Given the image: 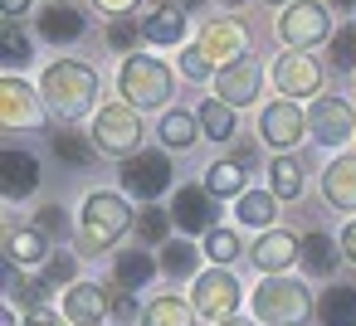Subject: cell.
<instances>
[{
    "label": "cell",
    "instance_id": "cell-50",
    "mask_svg": "<svg viewBox=\"0 0 356 326\" xmlns=\"http://www.w3.org/2000/svg\"><path fill=\"white\" fill-rule=\"evenodd\" d=\"M327 6H337L341 15H351V10H356V0H327Z\"/></svg>",
    "mask_w": 356,
    "mask_h": 326
},
{
    "label": "cell",
    "instance_id": "cell-12",
    "mask_svg": "<svg viewBox=\"0 0 356 326\" xmlns=\"http://www.w3.org/2000/svg\"><path fill=\"white\" fill-rule=\"evenodd\" d=\"M166 185H171V161H166V151H137V156L122 161V190H127V195H137V200L152 205Z\"/></svg>",
    "mask_w": 356,
    "mask_h": 326
},
{
    "label": "cell",
    "instance_id": "cell-4",
    "mask_svg": "<svg viewBox=\"0 0 356 326\" xmlns=\"http://www.w3.org/2000/svg\"><path fill=\"white\" fill-rule=\"evenodd\" d=\"M118 93H122V103H132L137 112H147V108H166V103H171L176 78H171V69H166L161 59H152V54H127V64H122V74H118Z\"/></svg>",
    "mask_w": 356,
    "mask_h": 326
},
{
    "label": "cell",
    "instance_id": "cell-51",
    "mask_svg": "<svg viewBox=\"0 0 356 326\" xmlns=\"http://www.w3.org/2000/svg\"><path fill=\"white\" fill-rule=\"evenodd\" d=\"M195 6H200V0H181V10H195Z\"/></svg>",
    "mask_w": 356,
    "mask_h": 326
},
{
    "label": "cell",
    "instance_id": "cell-13",
    "mask_svg": "<svg viewBox=\"0 0 356 326\" xmlns=\"http://www.w3.org/2000/svg\"><path fill=\"white\" fill-rule=\"evenodd\" d=\"M40 88H30L25 78H6L0 83V127L6 132H30V127H40Z\"/></svg>",
    "mask_w": 356,
    "mask_h": 326
},
{
    "label": "cell",
    "instance_id": "cell-40",
    "mask_svg": "<svg viewBox=\"0 0 356 326\" xmlns=\"http://www.w3.org/2000/svg\"><path fill=\"white\" fill-rule=\"evenodd\" d=\"M35 224H40L49 239H69V214H64V205H44Z\"/></svg>",
    "mask_w": 356,
    "mask_h": 326
},
{
    "label": "cell",
    "instance_id": "cell-37",
    "mask_svg": "<svg viewBox=\"0 0 356 326\" xmlns=\"http://www.w3.org/2000/svg\"><path fill=\"white\" fill-rule=\"evenodd\" d=\"M0 49H6V64H25L30 59V35L20 30V20L0 25Z\"/></svg>",
    "mask_w": 356,
    "mask_h": 326
},
{
    "label": "cell",
    "instance_id": "cell-38",
    "mask_svg": "<svg viewBox=\"0 0 356 326\" xmlns=\"http://www.w3.org/2000/svg\"><path fill=\"white\" fill-rule=\"evenodd\" d=\"M332 69H356V25L351 20L332 35Z\"/></svg>",
    "mask_w": 356,
    "mask_h": 326
},
{
    "label": "cell",
    "instance_id": "cell-41",
    "mask_svg": "<svg viewBox=\"0 0 356 326\" xmlns=\"http://www.w3.org/2000/svg\"><path fill=\"white\" fill-rule=\"evenodd\" d=\"M74 268H79V263H74V253L64 248V253H54V258H49L44 282H49V287H64V282H74Z\"/></svg>",
    "mask_w": 356,
    "mask_h": 326
},
{
    "label": "cell",
    "instance_id": "cell-27",
    "mask_svg": "<svg viewBox=\"0 0 356 326\" xmlns=\"http://www.w3.org/2000/svg\"><path fill=\"white\" fill-rule=\"evenodd\" d=\"M40 35H44L49 44H74V40L83 35V15H79L74 6H49V10L40 15Z\"/></svg>",
    "mask_w": 356,
    "mask_h": 326
},
{
    "label": "cell",
    "instance_id": "cell-23",
    "mask_svg": "<svg viewBox=\"0 0 356 326\" xmlns=\"http://www.w3.org/2000/svg\"><path fill=\"white\" fill-rule=\"evenodd\" d=\"M137 326H195V307H186V297H176V292H161L142 307Z\"/></svg>",
    "mask_w": 356,
    "mask_h": 326
},
{
    "label": "cell",
    "instance_id": "cell-19",
    "mask_svg": "<svg viewBox=\"0 0 356 326\" xmlns=\"http://www.w3.org/2000/svg\"><path fill=\"white\" fill-rule=\"evenodd\" d=\"M49 258H54V253H49V234H44L40 224L6 234V263H15V268H40V263H49Z\"/></svg>",
    "mask_w": 356,
    "mask_h": 326
},
{
    "label": "cell",
    "instance_id": "cell-22",
    "mask_svg": "<svg viewBox=\"0 0 356 326\" xmlns=\"http://www.w3.org/2000/svg\"><path fill=\"white\" fill-rule=\"evenodd\" d=\"M152 277H156V263H152L147 248H122V253L113 258V287L137 292V287H147Z\"/></svg>",
    "mask_w": 356,
    "mask_h": 326
},
{
    "label": "cell",
    "instance_id": "cell-6",
    "mask_svg": "<svg viewBox=\"0 0 356 326\" xmlns=\"http://www.w3.org/2000/svg\"><path fill=\"white\" fill-rule=\"evenodd\" d=\"M278 40L288 49H317L322 40H332V15L322 0H293L278 15Z\"/></svg>",
    "mask_w": 356,
    "mask_h": 326
},
{
    "label": "cell",
    "instance_id": "cell-49",
    "mask_svg": "<svg viewBox=\"0 0 356 326\" xmlns=\"http://www.w3.org/2000/svg\"><path fill=\"white\" fill-rule=\"evenodd\" d=\"M215 326H264V321H249V316H225V321H215Z\"/></svg>",
    "mask_w": 356,
    "mask_h": 326
},
{
    "label": "cell",
    "instance_id": "cell-16",
    "mask_svg": "<svg viewBox=\"0 0 356 326\" xmlns=\"http://www.w3.org/2000/svg\"><path fill=\"white\" fill-rule=\"evenodd\" d=\"M171 219H176L186 234H210V229H220V224H215V195H210L205 185H181L176 200H171Z\"/></svg>",
    "mask_w": 356,
    "mask_h": 326
},
{
    "label": "cell",
    "instance_id": "cell-20",
    "mask_svg": "<svg viewBox=\"0 0 356 326\" xmlns=\"http://www.w3.org/2000/svg\"><path fill=\"white\" fill-rule=\"evenodd\" d=\"M322 200L332 209H356V156H337L327 171H322Z\"/></svg>",
    "mask_w": 356,
    "mask_h": 326
},
{
    "label": "cell",
    "instance_id": "cell-33",
    "mask_svg": "<svg viewBox=\"0 0 356 326\" xmlns=\"http://www.w3.org/2000/svg\"><path fill=\"white\" fill-rule=\"evenodd\" d=\"M49 137H54V156H59V161H69L74 171H88V166H93V156H98L93 141H83L79 132H49Z\"/></svg>",
    "mask_w": 356,
    "mask_h": 326
},
{
    "label": "cell",
    "instance_id": "cell-14",
    "mask_svg": "<svg viewBox=\"0 0 356 326\" xmlns=\"http://www.w3.org/2000/svg\"><path fill=\"white\" fill-rule=\"evenodd\" d=\"M195 49H205V59L210 64H234V59H244L249 54V30L234 20V15H220V20H210L205 30H200V44Z\"/></svg>",
    "mask_w": 356,
    "mask_h": 326
},
{
    "label": "cell",
    "instance_id": "cell-32",
    "mask_svg": "<svg viewBox=\"0 0 356 326\" xmlns=\"http://www.w3.org/2000/svg\"><path fill=\"white\" fill-rule=\"evenodd\" d=\"M268 190H273L278 200H298V195H302V166H298L288 151L268 166Z\"/></svg>",
    "mask_w": 356,
    "mask_h": 326
},
{
    "label": "cell",
    "instance_id": "cell-15",
    "mask_svg": "<svg viewBox=\"0 0 356 326\" xmlns=\"http://www.w3.org/2000/svg\"><path fill=\"white\" fill-rule=\"evenodd\" d=\"M249 253H254V268L273 277V273H288V268L302 258V239L288 234V229H264V234L254 239Z\"/></svg>",
    "mask_w": 356,
    "mask_h": 326
},
{
    "label": "cell",
    "instance_id": "cell-9",
    "mask_svg": "<svg viewBox=\"0 0 356 326\" xmlns=\"http://www.w3.org/2000/svg\"><path fill=\"white\" fill-rule=\"evenodd\" d=\"M302 132H307V117H302V108L293 98H278V103H268L259 112V146H273L278 156L293 151L302 141Z\"/></svg>",
    "mask_w": 356,
    "mask_h": 326
},
{
    "label": "cell",
    "instance_id": "cell-5",
    "mask_svg": "<svg viewBox=\"0 0 356 326\" xmlns=\"http://www.w3.org/2000/svg\"><path fill=\"white\" fill-rule=\"evenodd\" d=\"M142 112L132 108V103H108V108H98V117H93V146H98V156H137L142 151Z\"/></svg>",
    "mask_w": 356,
    "mask_h": 326
},
{
    "label": "cell",
    "instance_id": "cell-30",
    "mask_svg": "<svg viewBox=\"0 0 356 326\" xmlns=\"http://www.w3.org/2000/svg\"><path fill=\"white\" fill-rule=\"evenodd\" d=\"M195 117H200V132H205L210 141H234V132H239V127H234V108H229V103H220V98L200 103V112H195Z\"/></svg>",
    "mask_w": 356,
    "mask_h": 326
},
{
    "label": "cell",
    "instance_id": "cell-29",
    "mask_svg": "<svg viewBox=\"0 0 356 326\" xmlns=\"http://www.w3.org/2000/svg\"><path fill=\"white\" fill-rule=\"evenodd\" d=\"M205 190L215 195V200H239L249 185H244V166H234V161H215V166H205Z\"/></svg>",
    "mask_w": 356,
    "mask_h": 326
},
{
    "label": "cell",
    "instance_id": "cell-43",
    "mask_svg": "<svg viewBox=\"0 0 356 326\" xmlns=\"http://www.w3.org/2000/svg\"><path fill=\"white\" fill-rule=\"evenodd\" d=\"M137 6H142V0H93V10H98V15H108V20H127Z\"/></svg>",
    "mask_w": 356,
    "mask_h": 326
},
{
    "label": "cell",
    "instance_id": "cell-24",
    "mask_svg": "<svg viewBox=\"0 0 356 326\" xmlns=\"http://www.w3.org/2000/svg\"><path fill=\"white\" fill-rule=\"evenodd\" d=\"M156 137H161V146H166V151H186V146H195V137H205V132H200V117H195V112L171 108V112L161 117Z\"/></svg>",
    "mask_w": 356,
    "mask_h": 326
},
{
    "label": "cell",
    "instance_id": "cell-52",
    "mask_svg": "<svg viewBox=\"0 0 356 326\" xmlns=\"http://www.w3.org/2000/svg\"><path fill=\"white\" fill-rule=\"evenodd\" d=\"M268 6H293V0H268Z\"/></svg>",
    "mask_w": 356,
    "mask_h": 326
},
{
    "label": "cell",
    "instance_id": "cell-45",
    "mask_svg": "<svg viewBox=\"0 0 356 326\" xmlns=\"http://www.w3.org/2000/svg\"><path fill=\"white\" fill-rule=\"evenodd\" d=\"M229 161H234V166H244V171H249V166H254V161H259V146H254V141H239V146H234V156H229Z\"/></svg>",
    "mask_w": 356,
    "mask_h": 326
},
{
    "label": "cell",
    "instance_id": "cell-36",
    "mask_svg": "<svg viewBox=\"0 0 356 326\" xmlns=\"http://www.w3.org/2000/svg\"><path fill=\"white\" fill-rule=\"evenodd\" d=\"M205 253L225 268V263H234L244 248H239V234H234V229H210V234H205Z\"/></svg>",
    "mask_w": 356,
    "mask_h": 326
},
{
    "label": "cell",
    "instance_id": "cell-26",
    "mask_svg": "<svg viewBox=\"0 0 356 326\" xmlns=\"http://www.w3.org/2000/svg\"><path fill=\"white\" fill-rule=\"evenodd\" d=\"M317 321L322 326H356V287H346V282L327 287L317 302Z\"/></svg>",
    "mask_w": 356,
    "mask_h": 326
},
{
    "label": "cell",
    "instance_id": "cell-21",
    "mask_svg": "<svg viewBox=\"0 0 356 326\" xmlns=\"http://www.w3.org/2000/svg\"><path fill=\"white\" fill-rule=\"evenodd\" d=\"M337 258H346V253H341V243H337L332 234H322V229L302 234V273L332 277V273H337Z\"/></svg>",
    "mask_w": 356,
    "mask_h": 326
},
{
    "label": "cell",
    "instance_id": "cell-42",
    "mask_svg": "<svg viewBox=\"0 0 356 326\" xmlns=\"http://www.w3.org/2000/svg\"><path fill=\"white\" fill-rule=\"evenodd\" d=\"M181 74H186L191 83L210 78V59H205V49H186V54H181Z\"/></svg>",
    "mask_w": 356,
    "mask_h": 326
},
{
    "label": "cell",
    "instance_id": "cell-3",
    "mask_svg": "<svg viewBox=\"0 0 356 326\" xmlns=\"http://www.w3.org/2000/svg\"><path fill=\"white\" fill-rule=\"evenodd\" d=\"M132 229V205L118 195V190H93L79 209V243L88 253H103L113 248L122 234Z\"/></svg>",
    "mask_w": 356,
    "mask_h": 326
},
{
    "label": "cell",
    "instance_id": "cell-47",
    "mask_svg": "<svg viewBox=\"0 0 356 326\" xmlns=\"http://www.w3.org/2000/svg\"><path fill=\"white\" fill-rule=\"evenodd\" d=\"M25 326H74V321H69V316H54V311H30Z\"/></svg>",
    "mask_w": 356,
    "mask_h": 326
},
{
    "label": "cell",
    "instance_id": "cell-10",
    "mask_svg": "<svg viewBox=\"0 0 356 326\" xmlns=\"http://www.w3.org/2000/svg\"><path fill=\"white\" fill-rule=\"evenodd\" d=\"M307 132H312V141H322V146H341L346 137H356V108H351L346 98L322 93V98H312V108H307Z\"/></svg>",
    "mask_w": 356,
    "mask_h": 326
},
{
    "label": "cell",
    "instance_id": "cell-1",
    "mask_svg": "<svg viewBox=\"0 0 356 326\" xmlns=\"http://www.w3.org/2000/svg\"><path fill=\"white\" fill-rule=\"evenodd\" d=\"M40 93H44V108H49L59 122H79V117L98 103V74H93L83 59H59V64L44 69Z\"/></svg>",
    "mask_w": 356,
    "mask_h": 326
},
{
    "label": "cell",
    "instance_id": "cell-54",
    "mask_svg": "<svg viewBox=\"0 0 356 326\" xmlns=\"http://www.w3.org/2000/svg\"><path fill=\"white\" fill-rule=\"evenodd\" d=\"M54 6H74V0H54Z\"/></svg>",
    "mask_w": 356,
    "mask_h": 326
},
{
    "label": "cell",
    "instance_id": "cell-31",
    "mask_svg": "<svg viewBox=\"0 0 356 326\" xmlns=\"http://www.w3.org/2000/svg\"><path fill=\"white\" fill-rule=\"evenodd\" d=\"M44 292H49V282L40 277H25V268H15V263H6V297L15 302V307H40L44 302Z\"/></svg>",
    "mask_w": 356,
    "mask_h": 326
},
{
    "label": "cell",
    "instance_id": "cell-34",
    "mask_svg": "<svg viewBox=\"0 0 356 326\" xmlns=\"http://www.w3.org/2000/svg\"><path fill=\"white\" fill-rule=\"evenodd\" d=\"M195 253L200 248H191V243H161V273L166 277H191L195 273Z\"/></svg>",
    "mask_w": 356,
    "mask_h": 326
},
{
    "label": "cell",
    "instance_id": "cell-11",
    "mask_svg": "<svg viewBox=\"0 0 356 326\" xmlns=\"http://www.w3.org/2000/svg\"><path fill=\"white\" fill-rule=\"evenodd\" d=\"M259 93H264V64L254 54H244L215 74V98L229 108H249V103H259Z\"/></svg>",
    "mask_w": 356,
    "mask_h": 326
},
{
    "label": "cell",
    "instance_id": "cell-8",
    "mask_svg": "<svg viewBox=\"0 0 356 326\" xmlns=\"http://www.w3.org/2000/svg\"><path fill=\"white\" fill-rule=\"evenodd\" d=\"M273 88L283 93V98H322V64L307 54V49H288V54H278V64H273Z\"/></svg>",
    "mask_w": 356,
    "mask_h": 326
},
{
    "label": "cell",
    "instance_id": "cell-18",
    "mask_svg": "<svg viewBox=\"0 0 356 326\" xmlns=\"http://www.w3.org/2000/svg\"><path fill=\"white\" fill-rule=\"evenodd\" d=\"M35 185H40V161L30 151H0V190H6V200H30Z\"/></svg>",
    "mask_w": 356,
    "mask_h": 326
},
{
    "label": "cell",
    "instance_id": "cell-2",
    "mask_svg": "<svg viewBox=\"0 0 356 326\" xmlns=\"http://www.w3.org/2000/svg\"><path fill=\"white\" fill-rule=\"evenodd\" d=\"M254 321L264 326H302L317 307H312V292L302 287V277H288V273H273L254 287Z\"/></svg>",
    "mask_w": 356,
    "mask_h": 326
},
{
    "label": "cell",
    "instance_id": "cell-25",
    "mask_svg": "<svg viewBox=\"0 0 356 326\" xmlns=\"http://www.w3.org/2000/svg\"><path fill=\"white\" fill-rule=\"evenodd\" d=\"M234 214H239V224H249V229H273V219H278V195L273 190H244L239 200H234Z\"/></svg>",
    "mask_w": 356,
    "mask_h": 326
},
{
    "label": "cell",
    "instance_id": "cell-44",
    "mask_svg": "<svg viewBox=\"0 0 356 326\" xmlns=\"http://www.w3.org/2000/svg\"><path fill=\"white\" fill-rule=\"evenodd\" d=\"M113 316H118V321H142V311H137L132 292H118V297H113Z\"/></svg>",
    "mask_w": 356,
    "mask_h": 326
},
{
    "label": "cell",
    "instance_id": "cell-35",
    "mask_svg": "<svg viewBox=\"0 0 356 326\" xmlns=\"http://www.w3.org/2000/svg\"><path fill=\"white\" fill-rule=\"evenodd\" d=\"M166 229H171V219L156 209V205H147L142 214H137V234H142V248L152 243V248H161L166 243Z\"/></svg>",
    "mask_w": 356,
    "mask_h": 326
},
{
    "label": "cell",
    "instance_id": "cell-53",
    "mask_svg": "<svg viewBox=\"0 0 356 326\" xmlns=\"http://www.w3.org/2000/svg\"><path fill=\"white\" fill-rule=\"evenodd\" d=\"M225 6H244V0H225Z\"/></svg>",
    "mask_w": 356,
    "mask_h": 326
},
{
    "label": "cell",
    "instance_id": "cell-46",
    "mask_svg": "<svg viewBox=\"0 0 356 326\" xmlns=\"http://www.w3.org/2000/svg\"><path fill=\"white\" fill-rule=\"evenodd\" d=\"M30 6H35V0H0V15H6V20H20V15H30Z\"/></svg>",
    "mask_w": 356,
    "mask_h": 326
},
{
    "label": "cell",
    "instance_id": "cell-7",
    "mask_svg": "<svg viewBox=\"0 0 356 326\" xmlns=\"http://www.w3.org/2000/svg\"><path fill=\"white\" fill-rule=\"evenodd\" d=\"M191 307H195L200 316H210V321L234 316V311H239V277H234L229 268H210V273H200L195 287H191Z\"/></svg>",
    "mask_w": 356,
    "mask_h": 326
},
{
    "label": "cell",
    "instance_id": "cell-39",
    "mask_svg": "<svg viewBox=\"0 0 356 326\" xmlns=\"http://www.w3.org/2000/svg\"><path fill=\"white\" fill-rule=\"evenodd\" d=\"M142 40H147V30H142V25H137L132 15H127V20H113V25H108V44H113V49H122V54H127V49H137Z\"/></svg>",
    "mask_w": 356,
    "mask_h": 326
},
{
    "label": "cell",
    "instance_id": "cell-28",
    "mask_svg": "<svg viewBox=\"0 0 356 326\" xmlns=\"http://www.w3.org/2000/svg\"><path fill=\"white\" fill-rule=\"evenodd\" d=\"M142 30H147V44H181L186 40V10L181 6H161L156 15L142 20Z\"/></svg>",
    "mask_w": 356,
    "mask_h": 326
},
{
    "label": "cell",
    "instance_id": "cell-17",
    "mask_svg": "<svg viewBox=\"0 0 356 326\" xmlns=\"http://www.w3.org/2000/svg\"><path fill=\"white\" fill-rule=\"evenodd\" d=\"M108 292H103V282H69L64 287V316L74 321V326H103L108 321Z\"/></svg>",
    "mask_w": 356,
    "mask_h": 326
},
{
    "label": "cell",
    "instance_id": "cell-48",
    "mask_svg": "<svg viewBox=\"0 0 356 326\" xmlns=\"http://www.w3.org/2000/svg\"><path fill=\"white\" fill-rule=\"evenodd\" d=\"M341 253H346V263L356 268V219H351V224L341 229Z\"/></svg>",
    "mask_w": 356,
    "mask_h": 326
}]
</instances>
